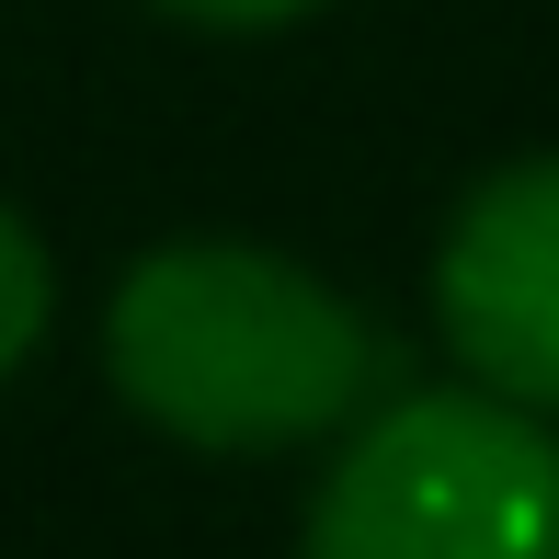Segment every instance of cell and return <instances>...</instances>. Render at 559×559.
Here are the masks:
<instances>
[{"label":"cell","instance_id":"3","mask_svg":"<svg viewBox=\"0 0 559 559\" xmlns=\"http://www.w3.org/2000/svg\"><path fill=\"white\" fill-rule=\"evenodd\" d=\"M435 332L479 389L559 423V148L456 194L435 240Z\"/></svg>","mask_w":559,"mask_h":559},{"label":"cell","instance_id":"5","mask_svg":"<svg viewBox=\"0 0 559 559\" xmlns=\"http://www.w3.org/2000/svg\"><path fill=\"white\" fill-rule=\"evenodd\" d=\"M160 12H183V23H217V35H263V23H297V12H320V0H160Z\"/></svg>","mask_w":559,"mask_h":559},{"label":"cell","instance_id":"4","mask_svg":"<svg viewBox=\"0 0 559 559\" xmlns=\"http://www.w3.org/2000/svg\"><path fill=\"white\" fill-rule=\"evenodd\" d=\"M46 309H58V274H46V240L0 206V377L46 343Z\"/></svg>","mask_w":559,"mask_h":559},{"label":"cell","instance_id":"2","mask_svg":"<svg viewBox=\"0 0 559 559\" xmlns=\"http://www.w3.org/2000/svg\"><path fill=\"white\" fill-rule=\"evenodd\" d=\"M297 559H559V423L479 377L366 400Z\"/></svg>","mask_w":559,"mask_h":559},{"label":"cell","instance_id":"1","mask_svg":"<svg viewBox=\"0 0 559 559\" xmlns=\"http://www.w3.org/2000/svg\"><path fill=\"white\" fill-rule=\"evenodd\" d=\"M104 366L126 412L217 456H274L343 435L389 389V343L332 274L251 240H171L126 263L104 309Z\"/></svg>","mask_w":559,"mask_h":559}]
</instances>
